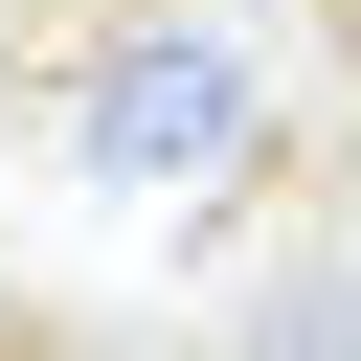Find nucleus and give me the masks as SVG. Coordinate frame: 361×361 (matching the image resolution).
<instances>
[{
    "instance_id": "obj_1",
    "label": "nucleus",
    "mask_w": 361,
    "mask_h": 361,
    "mask_svg": "<svg viewBox=\"0 0 361 361\" xmlns=\"http://www.w3.org/2000/svg\"><path fill=\"white\" fill-rule=\"evenodd\" d=\"M68 135H90V180L203 203V180H248V158H271V68H248V23L158 0L135 45H90V68H68Z\"/></svg>"
},
{
    "instance_id": "obj_2",
    "label": "nucleus",
    "mask_w": 361,
    "mask_h": 361,
    "mask_svg": "<svg viewBox=\"0 0 361 361\" xmlns=\"http://www.w3.org/2000/svg\"><path fill=\"white\" fill-rule=\"evenodd\" d=\"M248 361H361V271H271V316H248Z\"/></svg>"
},
{
    "instance_id": "obj_3",
    "label": "nucleus",
    "mask_w": 361,
    "mask_h": 361,
    "mask_svg": "<svg viewBox=\"0 0 361 361\" xmlns=\"http://www.w3.org/2000/svg\"><path fill=\"white\" fill-rule=\"evenodd\" d=\"M158 0H0V68H90V45H135Z\"/></svg>"
},
{
    "instance_id": "obj_4",
    "label": "nucleus",
    "mask_w": 361,
    "mask_h": 361,
    "mask_svg": "<svg viewBox=\"0 0 361 361\" xmlns=\"http://www.w3.org/2000/svg\"><path fill=\"white\" fill-rule=\"evenodd\" d=\"M316 23H338V45H361V0H316Z\"/></svg>"
}]
</instances>
